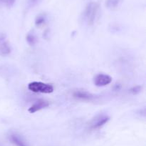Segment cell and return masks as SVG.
I'll return each instance as SVG.
<instances>
[{"label":"cell","mask_w":146,"mask_h":146,"mask_svg":"<svg viewBox=\"0 0 146 146\" xmlns=\"http://www.w3.org/2000/svg\"><path fill=\"white\" fill-rule=\"evenodd\" d=\"M141 89H142V87H141V86H135V87H132V88L130 90V92L133 94H137L141 91Z\"/></svg>","instance_id":"obj_13"},{"label":"cell","mask_w":146,"mask_h":146,"mask_svg":"<svg viewBox=\"0 0 146 146\" xmlns=\"http://www.w3.org/2000/svg\"><path fill=\"white\" fill-rule=\"evenodd\" d=\"M109 120V116L107 115L98 114L90 121V127L92 129H99L105 125Z\"/></svg>","instance_id":"obj_3"},{"label":"cell","mask_w":146,"mask_h":146,"mask_svg":"<svg viewBox=\"0 0 146 146\" xmlns=\"http://www.w3.org/2000/svg\"><path fill=\"white\" fill-rule=\"evenodd\" d=\"M16 0H0V4L7 7H11L15 3Z\"/></svg>","instance_id":"obj_12"},{"label":"cell","mask_w":146,"mask_h":146,"mask_svg":"<svg viewBox=\"0 0 146 146\" xmlns=\"http://www.w3.org/2000/svg\"><path fill=\"white\" fill-rule=\"evenodd\" d=\"M49 105V103L48 101L45 100H38L36 102L34 103L31 107L29 108L28 111L30 113H35L36 112H38L39 110H42V109L46 108Z\"/></svg>","instance_id":"obj_7"},{"label":"cell","mask_w":146,"mask_h":146,"mask_svg":"<svg viewBox=\"0 0 146 146\" xmlns=\"http://www.w3.org/2000/svg\"><path fill=\"white\" fill-rule=\"evenodd\" d=\"M73 96L75 99L81 101H91L96 98V96L85 90H76L73 93Z\"/></svg>","instance_id":"obj_6"},{"label":"cell","mask_w":146,"mask_h":146,"mask_svg":"<svg viewBox=\"0 0 146 146\" xmlns=\"http://www.w3.org/2000/svg\"><path fill=\"white\" fill-rule=\"evenodd\" d=\"M28 89L33 92H40L48 94L54 92V87L51 84L41 82H31L28 84Z\"/></svg>","instance_id":"obj_2"},{"label":"cell","mask_w":146,"mask_h":146,"mask_svg":"<svg viewBox=\"0 0 146 146\" xmlns=\"http://www.w3.org/2000/svg\"><path fill=\"white\" fill-rule=\"evenodd\" d=\"M100 14V5L96 1H90L86 5L83 13L84 19L87 24L92 26L98 19Z\"/></svg>","instance_id":"obj_1"},{"label":"cell","mask_w":146,"mask_h":146,"mask_svg":"<svg viewBox=\"0 0 146 146\" xmlns=\"http://www.w3.org/2000/svg\"><path fill=\"white\" fill-rule=\"evenodd\" d=\"M122 1L123 0H106L105 3L106 7L109 9H115L121 5Z\"/></svg>","instance_id":"obj_9"},{"label":"cell","mask_w":146,"mask_h":146,"mask_svg":"<svg viewBox=\"0 0 146 146\" xmlns=\"http://www.w3.org/2000/svg\"><path fill=\"white\" fill-rule=\"evenodd\" d=\"M112 82V77L106 74H98L94 77V83L97 87H104Z\"/></svg>","instance_id":"obj_4"},{"label":"cell","mask_w":146,"mask_h":146,"mask_svg":"<svg viewBox=\"0 0 146 146\" xmlns=\"http://www.w3.org/2000/svg\"><path fill=\"white\" fill-rule=\"evenodd\" d=\"M41 0H27V4L29 7H33L38 4Z\"/></svg>","instance_id":"obj_14"},{"label":"cell","mask_w":146,"mask_h":146,"mask_svg":"<svg viewBox=\"0 0 146 146\" xmlns=\"http://www.w3.org/2000/svg\"><path fill=\"white\" fill-rule=\"evenodd\" d=\"M46 20V16L44 15V14H39V15L37 16L36 18V20H35L36 25L38 26V27H40V26L43 25V24L45 23Z\"/></svg>","instance_id":"obj_10"},{"label":"cell","mask_w":146,"mask_h":146,"mask_svg":"<svg viewBox=\"0 0 146 146\" xmlns=\"http://www.w3.org/2000/svg\"><path fill=\"white\" fill-rule=\"evenodd\" d=\"M9 139L11 143L15 146H28L24 139L17 133H11L9 135Z\"/></svg>","instance_id":"obj_8"},{"label":"cell","mask_w":146,"mask_h":146,"mask_svg":"<svg viewBox=\"0 0 146 146\" xmlns=\"http://www.w3.org/2000/svg\"><path fill=\"white\" fill-rule=\"evenodd\" d=\"M11 46L6 36L0 33V55L7 56L11 53Z\"/></svg>","instance_id":"obj_5"},{"label":"cell","mask_w":146,"mask_h":146,"mask_svg":"<svg viewBox=\"0 0 146 146\" xmlns=\"http://www.w3.org/2000/svg\"><path fill=\"white\" fill-rule=\"evenodd\" d=\"M27 41L29 44H30V45H34V44H35L37 42L36 37L35 34L33 32L29 33L27 36Z\"/></svg>","instance_id":"obj_11"}]
</instances>
